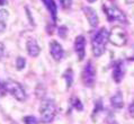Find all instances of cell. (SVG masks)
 I'll list each match as a JSON object with an SVG mask.
<instances>
[{
  "label": "cell",
  "mask_w": 134,
  "mask_h": 124,
  "mask_svg": "<svg viewBox=\"0 0 134 124\" xmlns=\"http://www.w3.org/2000/svg\"><path fill=\"white\" fill-rule=\"evenodd\" d=\"M108 42V31L103 27L94 35L91 40L92 53L95 56H102L106 51V44Z\"/></svg>",
  "instance_id": "1"
},
{
  "label": "cell",
  "mask_w": 134,
  "mask_h": 124,
  "mask_svg": "<svg viewBox=\"0 0 134 124\" xmlns=\"http://www.w3.org/2000/svg\"><path fill=\"white\" fill-rule=\"evenodd\" d=\"M41 113V121L44 124H49L54 120L57 115V105H55L54 99L46 98L42 101L40 107Z\"/></svg>",
  "instance_id": "2"
},
{
  "label": "cell",
  "mask_w": 134,
  "mask_h": 124,
  "mask_svg": "<svg viewBox=\"0 0 134 124\" xmlns=\"http://www.w3.org/2000/svg\"><path fill=\"white\" fill-rule=\"evenodd\" d=\"M3 87H5V90L8 91L9 94L16 98L18 101H24L26 99V94H25V90L23 88L19 82L12 80V79H8L3 82Z\"/></svg>",
  "instance_id": "3"
},
{
  "label": "cell",
  "mask_w": 134,
  "mask_h": 124,
  "mask_svg": "<svg viewBox=\"0 0 134 124\" xmlns=\"http://www.w3.org/2000/svg\"><path fill=\"white\" fill-rule=\"evenodd\" d=\"M108 41L115 46H123L127 42V34L120 26H115L108 32Z\"/></svg>",
  "instance_id": "4"
},
{
  "label": "cell",
  "mask_w": 134,
  "mask_h": 124,
  "mask_svg": "<svg viewBox=\"0 0 134 124\" xmlns=\"http://www.w3.org/2000/svg\"><path fill=\"white\" fill-rule=\"evenodd\" d=\"M96 81V69L92 62L89 61L82 71V82L86 87H94Z\"/></svg>",
  "instance_id": "5"
},
{
  "label": "cell",
  "mask_w": 134,
  "mask_h": 124,
  "mask_svg": "<svg viewBox=\"0 0 134 124\" xmlns=\"http://www.w3.org/2000/svg\"><path fill=\"white\" fill-rule=\"evenodd\" d=\"M105 14L107 16V19L109 21H120V23H127V18H126L125 14L123 11L117 8L115 6H110V7H107L105 9Z\"/></svg>",
  "instance_id": "6"
},
{
  "label": "cell",
  "mask_w": 134,
  "mask_h": 124,
  "mask_svg": "<svg viewBox=\"0 0 134 124\" xmlns=\"http://www.w3.org/2000/svg\"><path fill=\"white\" fill-rule=\"evenodd\" d=\"M74 51L78 55V60L82 61L86 55V39L85 36L79 35L74 40Z\"/></svg>",
  "instance_id": "7"
},
{
  "label": "cell",
  "mask_w": 134,
  "mask_h": 124,
  "mask_svg": "<svg viewBox=\"0 0 134 124\" xmlns=\"http://www.w3.org/2000/svg\"><path fill=\"white\" fill-rule=\"evenodd\" d=\"M50 52H51L52 58L58 62L61 61L63 56H64V51H63L60 43L57 42V41H51L50 42Z\"/></svg>",
  "instance_id": "8"
},
{
  "label": "cell",
  "mask_w": 134,
  "mask_h": 124,
  "mask_svg": "<svg viewBox=\"0 0 134 124\" xmlns=\"http://www.w3.org/2000/svg\"><path fill=\"white\" fill-rule=\"evenodd\" d=\"M82 10H83L85 16L89 23V25H90L91 27H96V26L98 25L99 19H98V15L95 11V9L91 8V7H89V6H86L82 8Z\"/></svg>",
  "instance_id": "9"
},
{
  "label": "cell",
  "mask_w": 134,
  "mask_h": 124,
  "mask_svg": "<svg viewBox=\"0 0 134 124\" xmlns=\"http://www.w3.org/2000/svg\"><path fill=\"white\" fill-rule=\"evenodd\" d=\"M26 48H27L28 54L33 58L38 56V54L41 53V47L35 39H28L27 43H26Z\"/></svg>",
  "instance_id": "10"
},
{
  "label": "cell",
  "mask_w": 134,
  "mask_h": 124,
  "mask_svg": "<svg viewBox=\"0 0 134 124\" xmlns=\"http://www.w3.org/2000/svg\"><path fill=\"white\" fill-rule=\"evenodd\" d=\"M110 105L114 110H122L124 106V99H123V94L122 91H116L110 98Z\"/></svg>",
  "instance_id": "11"
},
{
  "label": "cell",
  "mask_w": 134,
  "mask_h": 124,
  "mask_svg": "<svg viewBox=\"0 0 134 124\" xmlns=\"http://www.w3.org/2000/svg\"><path fill=\"white\" fill-rule=\"evenodd\" d=\"M124 73H125V70H124V66H123L122 61L116 62L115 63L114 69H113V78L117 84L121 82L122 79L124 78Z\"/></svg>",
  "instance_id": "12"
},
{
  "label": "cell",
  "mask_w": 134,
  "mask_h": 124,
  "mask_svg": "<svg viewBox=\"0 0 134 124\" xmlns=\"http://www.w3.org/2000/svg\"><path fill=\"white\" fill-rule=\"evenodd\" d=\"M44 6L46 7L47 11L50 13L53 21H57V14H58V8H57V3L54 0H42Z\"/></svg>",
  "instance_id": "13"
},
{
  "label": "cell",
  "mask_w": 134,
  "mask_h": 124,
  "mask_svg": "<svg viewBox=\"0 0 134 124\" xmlns=\"http://www.w3.org/2000/svg\"><path fill=\"white\" fill-rule=\"evenodd\" d=\"M63 78L66 80V87L70 88L72 85V82H73V71L71 69H68L64 73H63Z\"/></svg>",
  "instance_id": "14"
},
{
  "label": "cell",
  "mask_w": 134,
  "mask_h": 124,
  "mask_svg": "<svg viewBox=\"0 0 134 124\" xmlns=\"http://www.w3.org/2000/svg\"><path fill=\"white\" fill-rule=\"evenodd\" d=\"M26 66V60L23 58V56H18L16 59V69L17 70H23Z\"/></svg>",
  "instance_id": "15"
},
{
  "label": "cell",
  "mask_w": 134,
  "mask_h": 124,
  "mask_svg": "<svg viewBox=\"0 0 134 124\" xmlns=\"http://www.w3.org/2000/svg\"><path fill=\"white\" fill-rule=\"evenodd\" d=\"M23 121L25 124H40L38 120H37L35 116H32V115H28V116H25L23 118Z\"/></svg>",
  "instance_id": "16"
},
{
  "label": "cell",
  "mask_w": 134,
  "mask_h": 124,
  "mask_svg": "<svg viewBox=\"0 0 134 124\" xmlns=\"http://www.w3.org/2000/svg\"><path fill=\"white\" fill-rule=\"evenodd\" d=\"M8 17H9L8 11L6 9H0V21L6 23V20L8 19Z\"/></svg>",
  "instance_id": "17"
},
{
  "label": "cell",
  "mask_w": 134,
  "mask_h": 124,
  "mask_svg": "<svg viewBox=\"0 0 134 124\" xmlns=\"http://www.w3.org/2000/svg\"><path fill=\"white\" fill-rule=\"evenodd\" d=\"M66 35H68V28H66L65 26H61V27L59 28V36L62 37V39H65Z\"/></svg>",
  "instance_id": "18"
},
{
  "label": "cell",
  "mask_w": 134,
  "mask_h": 124,
  "mask_svg": "<svg viewBox=\"0 0 134 124\" xmlns=\"http://www.w3.org/2000/svg\"><path fill=\"white\" fill-rule=\"evenodd\" d=\"M72 105L77 108L78 111H82V110H83L82 104H81V101H80L79 99H78V98H76V99H74V101H72Z\"/></svg>",
  "instance_id": "19"
},
{
  "label": "cell",
  "mask_w": 134,
  "mask_h": 124,
  "mask_svg": "<svg viewBox=\"0 0 134 124\" xmlns=\"http://www.w3.org/2000/svg\"><path fill=\"white\" fill-rule=\"evenodd\" d=\"M61 1V6L64 9H69L72 5V0H60Z\"/></svg>",
  "instance_id": "20"
},
{
  "label": "cell",
  "mask_w": 134,
  "mask_h": 124,
  "mask_svg": "<svg viewBox=\"0 0 134 124\" xmlns=\"http://www.w3.org/2000/svg\"><path fill=\"white\" fill-rule=\"evenodd\" d=\"M3 54H5V45L0 42V60L3 58Z\"/></svg>",
  "instance_id": "21"
},
{
  "label": "cell",
  "mask_w": 134,
  "mask_h": 124,
  "mask_svg": "<svg viewBox=\"0 0 134 124\" xmlns=\"http://www.w3.org/2000/svg\"><path fill=\"white\" fill-rule=\"evenodd\" d=\"M5 29H6V23L0 21V33H3Z\"/></svg>",
  "instance_id": "22"
},
{
  "label": "cell",
  "mask_w": 134,
  "mask_h": 124,
  "mask_svg": "<svg viewBox=\"0 0 134 124\" xmlns=\"http://www.w3.org/2000/svg\"><path fill=\"white\" fill-rule=\"evenodd\" d=\"M5 93H6V90H5V87H3V82L0 81V94L3 95Z\"/></svg>",
  "instance_id": "23"
},
{
  "label": "cell",
  "mask_w": 134,
  "mask_h": 124,
  "mask_svg": "<svg viewBox=\"0 0 134 124\" xmlns=\"http://www.w3.org/2000/svg\"><path fill=\"white\" fill-rule=\"evenodd\" d=\"M129 113H130V115H131V117H133L134 114H133V103L130 104V107H129Z\"/></svg>",
  "instance_id": "24"
},
{
  "label": "cell",
  "mask_w": 134,
  "mask_h": 124,
  "mask_svg": "<svg viewBox=\"0 0 134 124\" xmlns=\"http://www.w3.org/2000/svg\"><path fill=\"white\" fill-rule=\"evenodd\" d=\"M125 2L127 3V5H132V3L134 2V0H125Z\"/></svg>",
  "instance_id": "25"
},
{
  "label": "cell",
  "mask_w": 134,
  "mask_h": 124,
  "mask_svg": "<svg viewBox=\"0 0 134 124\" xmlns=\"http://www.w3.org/2000/svg\"><path fill=\"white\" fill-rule=\"evenodd\" d=\"M3 3H6L5 0H0V5H3Z\"/></svg>",
  "instance_id": "26"
},
{
  "label": "cell",
  "mask_w": 134,
  "mask_h": 124,
  "mask_svg": "<svg viewBox=\"0 0 134 124\" xmlns=\"http://www.w3.org/2000/svg\"><path fill=\"white\" fill-rule=\"evenodd\" d=\"M87 1H88L89 3H92V2H95V1H96V0H87Z\"/></svg>",
  "instance_id": "27"
},
{
  "label": "cell",
  "mask_w": 134,
  "mask_h": 124,
  "mask_svg": "<svg viewBox=\"0 0 134 124\" xmlns=\"http://www.w3.org/2000/svg\"><path fill=\"white\" fill-rule=\"evenodd\" d=\"M13 124H16V123H13Z\"/></svg>",
  "instance_id": "28"
}]
</instances>
